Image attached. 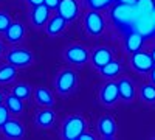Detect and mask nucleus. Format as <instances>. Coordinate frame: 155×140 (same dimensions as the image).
Segmentation results:
<instances>
[{"instance_id":"f257e3e1","label":"nucleus","mask_w":155,"mask_h":140,"mask_svg":"<svg viewBox=\"0 0 155 140\" xmlns=\"http://www.w3.org/2000/svg\"><path fill=\"white\" fill-rule=\"evenodd\" d=\"M138 14L140 12L135 5H126V3H118V2L110 9V16L115 20V23L120 25V27H126L129 30H132L134 22L138 17Z\"/></svg>"},{"instance_id":"f03ea898","label":"nucleus","mask_w":155,"mask_h":140,"mask_svg":"<svg viewBox=\"0 0 155 140\" xmlns=\"http://www.w3.org/2000/svg\"><path fill=\"white\" fill-rule=\"evenodd\" d=\"M85 129H87V121L82 115L78 114V115H71L65 118V121L62 125V129H61V135L65 140H74Z\"/></svg>"},{"instance_id":"7ed1b4c3","label":"nucleus","mask_w":155,"mask_h":140,"mask_svg":"<svg viewBox=\"0 0 155 140\" xmlns=\"http://www.w3.org/2000/svg\"><path fill=\"white\" fill-rule=\"evenodd\" d=\"M54 86H56V90L61 94V95H68L71 94L76 86H78V73L71 69H64L58 73L56 76V81H54Z\"/></svg>"},{"instance_id":"20e7f679","label":"nucleus","mask_w":155,"mask_h":140,"mask_svg":"<svg viewBox=\"0 0 155 140\" xmlns=\"http://www.w3.org/2000/svg\"><path fill=\"white\" fill-rule=\"evenodd\" d=\"M84 28H85L87 34L92 36V37L102 34V31L106 28V22H104V17L99 14V11L92 9V11L87 12L85 17H84Z\"/></svg>"},{"instance_id":"39448f33","label":"nucleus","mask_w":155,"mask_h":140,"mask_svg":"<svg viewBox=\"0 0 155 140\" xmlns=\"http://www.w3.org/2000/svg\"><path fill=\"white\" fill-rule=\"evenodd\" d=\"M64 56H65V61L73 66H84L90 59V52L81 44H73L65 48Z\"/></svg>"},{"instance_id":"423d86ee","label":"nucleus","mask_w":155,"mask_h":140,"mask_svg":"<svg viewBox=\"0 0 155 140\" xmlns=\"http://www.w3.org/2000/svg\"><path fill=\"white\" fill-rule=\"evenodd\" d=\"M6 61L17 69H25L33 64L34 56L28 48H12L6 55Z\"/></svg>"},{"instance_id":"0eeeda50","label":"nucleus","mask_w":155,"mask_h":140,"mask_svg":"<svg viewBox=\"0 0 155 140\" xmlns=\"http://www.w3.org/2000/svg\"><path fill=\"white\" fill-rule=\"evenodd\" d=\"M130 66L138 73H149L152 70V67L155 66V61H153L152 55H149V53L137 52V53H132Z\"/></svg>"},{"instance_id":"6e6552de","label":"nucleus","mask_w":155,"mask_h":140,"mask_svg":"<svg viewBox=\"0 0 155 140\" xmlns=\"http://www.w3.org/2000/svg\"><path fill=\"white\" fill-rule=\"evenodd\" d=\"M120 98V90H118V83L109 81L101 87L99 92V101L104 106H113Z\"/></svg>"},{"instance_id":"1a4fd4ad","label":"nucleus","mask_w":155,"mask_h":140,"mask_svg":"<svg viewBox=\"0 0 155 140\" xmlns=\"http://www.w3.org/2000/svg\"><path fill=\"white\" fill-rule=\"evenodd\" d=\"M98 134L102 138H115L116 132H118V126H116V121L113 117L110 115H104L98 120Z\"/></svg>"},{"instance_id":"9d476101","label":"nucleus","mask_w":155,"mask_h":140,"mask_svg":"<svg viewBox=\"0 0 155 140\" xmlns=\"http://www.w3.org/2000/svg\"><path fill=\"white\" fill-rule=\"evenodd\" d=\"M50 8L42 3V5H37V6H33L31 12H30V19H31V23L34 25L36 28H42V27H47V23L50 20Z\"/></svg>"},{"instance_id":"9b49d317","label":"nucleus","mask_w":155,"mask_h":140,"mask_svg":"<svg viewBox=\"0 0 155 140\" xmlns=\"http://www.w3.org/2000/svg\"><path fill=\"white\" fill-rule=\"evenodd\" d=\"M113 59V55H112V50L109 47H96L92 53H90V61H92V64L99 70L102 69L107 62H110Z\"/></svg>"},{"instance_id":"f8f14e48","label":"nucleus","mask_w":155,"mask_h":140,"mask_svg":"<svg viewBox=\"0 0 155 140\" xmlns=\"http://www.w3.org/2000/svg\"><path fill=\"white\" fill-rule=\"evenodd\" d=\"M132 30L138 31L141 36H153L155 34V25L150 19V14H138V17L134 22Z\"/></svg>"},{"instance_id":"ddd939ff","label":"nucleus","mask_w":155,"mask_h":140,"mask_svg":"<svg viewBox=\"0 0 155 140\" xmlns=\"http://www.w3.org/2000/svg\"><path fill=\"white\" fill-rule=\"evenodd\" d=\"M58 14L62 16L67 22H71L78 17L79 14V8H78L76 0H61V3L58 6Z\"/></svg>"},{"instance_id":"4468645a","label":"nucleus","mask_w":155,"mask_h":140,"mask_svg":"<svg viewBox=\"0 0 155 140\" xmlns=\"http://www.w3.org/2000/svg\"><path fill=\"white\" fill-rule=\"evenodd\" d=\"M2 132L6 138H22L25 135V128L17 118H8V121L2 126Z\"/></svg>"},{"instance_id":"2eb2a0df","label":"nucleus","mask_w":155,"mask_h":140,"mask_svg":"<svg viewBox=\"0 0 155 140\" xmlns=\"http://www.w3.org/2000/svg\"><path fill=\"white\" fill-rule=\"evenodd\" d=\"M56 120V112L50 108H45L42 111H37L36 115H34V123L36 126L42 129H47V128H51Z\"/></svg>"},{"instance_id":"dca6fc26","label":"nucleus","mask_w":155,"mask_h":140,"mask_svg":"<svg viewBox=\"0 0 155 140\" xmlns=\"http://www.w3.org/2000/svg\"><path fill=\"white\" fill-rule=\"evenodd\" d=\"M143 39H144V36H141L138 31H135V30H129V31H127V36H126V39H124L126 52H127V53H130V55L140 52L141 45H143Z\"/></svg>"},{"instance_id":"f3484780","label":"nucleus","mask_w":155,"mask_h":140,"mask_svg":"<svg viewBox=\"0 0 155 140\" xmlns=\"http://www.w3.org/2000/svg\"><path fill=\"white\" fill-rule=\"evenodd\" d=\"M27 34V30H25L23 23L20 22H12L8 30L5 31V39L9 42V44H17L23 39V36Z\"/></svg>"},{"instance_id":"a211bd4d","label":"nucleus","mask_w":155,"mask_h":140,"mask_svg":"<svg viewBox=\"0 0 155 140\" xmlns=\"http://www.w3.org/2000/svg\"><path fill=\"white\" fill-rule=\"evenodd\" d=\"M33 95H34V100H36L37 104H41L44 108H53L54 106V97H53L50 89L37 87V89H34Z\"/></svg>"},{"instance_id":"6ab92c4d","label":"nucleus","mask_w":155,"mask_h":140,"mask_svg":"<svg viewBox=\"0 0 155 140\" xmlns=\"http://www.w3.org/2000/svg\"><path fill=\"white\" fill-rule=\"evenodd\" d=\"M118 90H120V98L123 101H132L135 98V86L129 78H121L118 81Z\"/></svg>"},{"instance_id":"aec40b11","label":"nucleus","mask_w":155,"mask_h":140,"mask_svg":"<svg viewBox=\"0 0 155 140\" xmlns=\"http://www.w3.org/2000/svg\"><path fill=\"white\" fill-rule=\"evenodd\" d=\"M65 25H67V20L58 14V16H53L48 20L47 27H45V31H47L48 36H58L65 30Z\"/></svg>"},{"instance_id":"412c9836","label":"nucleus","mask_w":155,"mask_h":140,"mask_svg":"<svg viewBox=\"0 0 155 140\" xmlns=\"http://www.w3.org/2000/svg\"><path fill=\"white\" fill-rule=\"evenodd\" d=\"M5 106L8 108L9 114H12V115H20V114L23 112V109H25L22 98H19L14 94H11L5 98Z\"/></svg>"},{"instance_id":"4be33fe9","label":"nucleus","mask_w":155,"mask_h":140,"mask_svg":"<svg viewBox=\"0 0 155 140\" xmlns=\"http://www.w3.org/2000/svg\"><path fill=\"white\" fill-rule=\"evenodd\" d=\"M17 76V67H14L12 64H5L0 66V84H9L16 80Z\"/></svg>"},{"instance_id":"5701e85b","label":"nucleus","mask_w":155,"mask_h":140,"mask_svg":"<svg viewBox=\"0 0 155 140\" xmlns=\"http://www.w3.org/2000/svg\"><path fill=\"white\" fill-rule=\"evenodd\" d=\"M99 72H101V75L104 76V78H115V76H118L120 73H121V64L118 61H110V62H107V64L102 67V69H99Z\"/></svg>"},{"instance_id":"b1692460","label":"nucleus","mask_w":155,"mask_h":140,"mask_svg":"<svg viewBox=\"0 0 155 140\" xmlns=\"http://www.w3.org/2000/svg\"><path fill=\"white\" fill-rule=\"evenodd\" d=\"M140 97L144 103H155V84H143L140 89Z\"/></svg>"},{"instance_id":"393cba45","label":"nucleus","mask_w":155,"mask_h":140,"mask_svg":"<svg viewBox=\"0 0 155 140\" xmlns=\"http://www.w3.org/2000/svg\"><path fill=\"white\" fill-rule=\"evenodd\" d=\"M31 92H33V89H31L30 84H27V83H19V84H16L14 87H12V94L17 95V97L22 98V100L30 98V97H31Z\"/></svg>"},{"instance_id":"a878e982","label":"nucleus","mask_w":155,"mask_h":140,"mask_svg":"<svg viewBox=\"0 0 155 140\" xmlns=\"http://www.w3.org/2000/svg\"><path fill=\"white\" fill-rule=\"evenodd\" d=\"M137 9L140 14H150L155 9V2L153 0H137Z\"/></svg>"},{"instance_id":"bb28decb","label":"nucleus","mask_w":155,"mask_h":140,"mask_svg":"<svg viewBox=\"0 0 155 140\" xmlns=\"http://www.w3.org/2000/svg\"><path fill=\"white\" fill-rule=\"evenodd\" d=\"M11 23H12L11 17L6 14V12L0 11V33H5V31L8 30V27H9Z\"/></svg>"},{"instance_id":"cd10ccee","label":"nucleus","mask_w":155,"mask_h":140,"mask_svg":"<svg viewBox=\"0 0 155 140\" xmlns=\"http://www.w3.org/2000/svg\"><path fill=\"white\" fill-rule=\"evenodd\" d=\"M8 118H9V111H8V108L3 106V104H0V129H2V126L8 121Z\"/></svg>"},{"instance_id":"c85d7f7f","label":"nucleus","mask_w":155,"mask_h":140,"mask_svg":"<svg viewBox=\"0 0 155 140\" xmlns=\"http://www.w3.org/2000/svg\"><path fill=\"white\" fill-rule=\"evenodd\" d=\"M50 9H58V6H59V3H61V0H45L44 2Z\"/></svg>"},{"instance_id":"c756f323","label":"nucleus","mask_w":155,"mask_h":140,"mask_svg":"<svg viewBox=\"0 0 155 140\" xmlns=\"http://www.w3.org/2000/svg\"><path fill=\"white\" fill-rule=\"evenodd\" d=\"M96 138V135L95 134H92V132H82L79 137H78V140H95Z\"/></svg>"},{"instance_id":"7c9ffc66","label":"nucleus","mask_w":155,"mask_h":140,"mask_svg":"<svg viewBox=\"0 0 155 140\" xmlns=\"http://www.w3.org/2000/svg\"><path fill=\"white\" fill-rule=\"evenodd\" d=\"M28 2V5H31V6H37V5H42L45 0H27Z\"/></svg>"},{"instance_id":"2f4dec72","label":"nucleus","mask_w":155,"mask_h":140,"mask_svg":"<svg viewBox=\"0 0 155 140\" xmlns=\"http://www.w3.org/2000/svg\"><path fill=\"white\" fill-rule=\"evenodd\" d=\"M118 3H126V5H137V0H115Z\"/></svg>"},{"instance_id":"473e14b6","label":"nucleus","mask_w":155,"mask_h":140,"mask_svg":"<svg viewBox=\"0 0 155 140\" xmlns=\"http://www.w3.org/2000/svg\"><path fill=\"white\" fill-rule=\"evenodd\" d=\"M150 80H152V83L155 84V66H153L152 70H150Z\"/></svg>"},{"instance_id":"72a5a7b5","label":"nucleus","mask_w":155,"mask_h":140,"mask_svg":"<svg viewBox=\"0 0 155 140\" xmlns=\"http://www.w3.org/2000/svg\"><path fill=\"white\" fill-rule=\"evenodd\" d=\"M150 19H152V22H153V25H155V9L150 12Z\"/></svg>"},{"instance_id":"f704fd0d","label":"nucleus","mask_w":155,"mask_h":140,"mask_svg":"<svg viewBox=\"0 0 155 140\" xmlns=\"http://www.w3.org/2000/svg\"><path fill=\"white\" fill-rule=\"evenodd\" d=\"M2 53H3V42L0 41V56H2Z\"/></svg>"},{"instance_id":"c9c22d12","label":"nucleus","mask_w":155,"mask_h":140,"mask_svg":"<svg viewBox=\"0 0 155 140\" xmlns=\"http://www.w3.org/2000/svg\"><path fill=\"white\" fill-rule=\"evenodd\" d=\"M3 100H5V98H3V94H2V92H0V104H2V103H3Z\"/></svg>"},{"instance_id":"e433bc0d","label":"nucleus","mask_w":155,"mask_h":140,"mask_svg":"<svg viewBox=\"0 0 155 140\" xmlns=\"http://www.w3.org/2000/svg\"><path fill=\"white\" fill-rule=\"evenodd\" d=\"M150 55H152V58H153V61H155V47L152 48V53H150Z\"/></svg>"}]
</instances>
